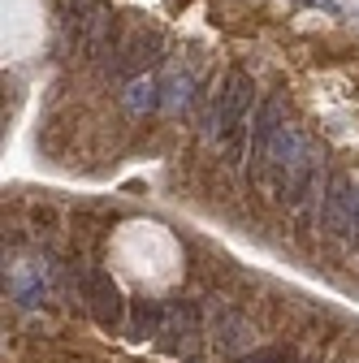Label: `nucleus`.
Here are the masks:
<instances>
[{
    "mask_svg": "<svg viewBox=\"0 0 359 363\" xmlns=\"http://www.w3.org/2000/svg\"><path fill=\"white\" fill-rule=\"evenodd\" d=\"M247 363H299V354L290 346H264V350H251Z\"/></svg>",
    "mask_w": 359,
    "mask_h": 363,
    "instance_id": "nucleus-8",
    "label": "nucleus"
},
{
    "mask_svg": "<svg viewBox=\"0 0 359 363\" xmlns=\"http://www.w3.org/2000/svg\"><path fill=\"white\" fill-rule=\"evenodd\" d=\"M160 333H165V350H169V354H187V350L195 346V333H199L195 307H191V303H177V307H169V311H165V325H160Z\"/></svg>",
    "mask_w": 359,
    "mask_h": 363,
    "instance_id": "nucleus-4",
    "label": "nucleus"
},
{
    "mask_svg": "<svg viewBox=\"0 0 359 363\" xmlns=\"http://www.w3.org/2000/svg\"><path fill=\"white\" fill-rule=\"evenodd\" d=\"M212 337H216V350H221V354H238V350L247 346V337H251V333H247V315H243V311H221Z\"/></svg>",
    "mask_w": 359,
    "mask_h": 363,
    "instance_id": "nucleus-6",
    "label": "nucleus"
},
{
    "mask_svg": "<svg viewBox=\"0 0 359 363\" xmlns=\"http://www.w3.org/2000/svg\"><path fill=\"white\" fill-rule=\"evenodd\" d=\"M350 242L359 247V191H355V208H350Z\"/></svg>",
    "mask_w": 359,
    "mask_h": 363,
    "instance_id": "nucleus-9",
    "label": "nucleus"
},
{
    "mask_svg": "<svg viewBox=\"0 0 359 363\" xmlns=\"http://www.w3.org/2000/svg\"><path fill=\"white\" fill-rule=\"evenodd\" d=\"M350 208H355V182L346 173H329L321 191V225L333 238H350Z\"/></svg>",
    "mask_w": 359,
    "mask_h": 363,
    "instance_id": "nucleus-1",
    "label": "nucleus"
},
{
    "mask_svg": "<svg viewBox=\"0 0 359 363\" xmlns=\"http://www.w3.org/2000/svg\"><path fill=\"white\" fill-rule=\"evenodd\" d=\"M160 325H165L160 303H152V298H139V303H134V315H130V333H134V337H152V333H160Z\"/></svg>",
    "mask_w": 359,
    "mask_h": 363,
    "instance_id": "nucleus-7",
    "label": "nucleus"
},
{
    "mask_svg": "<svg viewBox=\"0 0 359 363\" xmlns=\"http://www.w3.org/2000/svg\"><path fill=\"white\" fill-rule=\"evenodd\" d=\"M121 290L113 286V277H104V272H92L87 277V311H92V320L100 329H117L121 325Z\"/></svg>",
    "mask_w": 359,
    "mask_h": 363,
    "instance_id": "nucleus-2",
    "label": "nucleus"
},
{
    "mask_svg": "<svg viewBox=\"0 0 359 363\" xmlns=\"http://www.w3.org/2000/svg\"><path fill=\"white\" fill-rule=\"evenodd\" d=\"M277 130H282V100L273 96V100L260 108L255 125H251V177H264L268 173V147H273Z\"/></svg>",
    "mask_w": 359,
    "mask_h": 363,
    "instance_id": "nucleus-3",
    "label": "nucleus"
},
{
    "mask_svg": "<svg viewBox=\"0 0 359 363\" xmlns=\"http://www.w3.org/2000/svg\"><path fill=\"white\" fill-rule=\"evenodd\" d=\"M299 363H325V359H321V354H307V359H299Z\"/></svg>",
    "mask_w": 359,
    "mask_h": 363,
    "instance_id": "nucleus-10",
    "label": "nucleus"
},
{
    "mask_svg": "<svg viewBox=\"0 0 359 363\" xmlns=\"http://www.w3.org/2000/svg\"><path fill=\"white\" fill-rule=\"evenodd\" d=\"M247 104H251V78H247V74H230L226 91H221L216 130H221V134H234L238 121H243V113H247Z\"/></svg>",
    "mask_w": 359,
    "mask_h": 363,
    "instance_id": "nucleus-5",
    "label": "nucleus"
}]
</instances>
